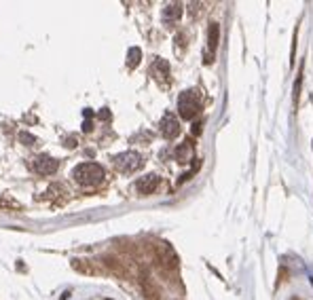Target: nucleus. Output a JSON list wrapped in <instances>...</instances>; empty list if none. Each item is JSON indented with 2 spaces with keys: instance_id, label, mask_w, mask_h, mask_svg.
I'll return each mask as SVG.
<instances>
[{
  "instance_id": "f257e3e1",
  "label": "nucleus",
  "mask_w": 313,
  "mask_h": 300,
  "mask_svg": "<svg viewBox=\"0 0 313 300\" xmlns=\"http://www.w3.org/2000/svg\"><path fill=\"white\" fill-rule=\"evenodd\" d=\"M104 169L97 163H81L72 169V178L83 186H97L99 182H104Z\"/></svg>"
},
{
  "instance_id": "f03ea898",
  "label": "nucleus",
  "mask_w": 313,
  "mask_h": 300,
  "mask_svg": "<svg viewBox=\"0 0 313 300\" xmlns=\"http://www.w3.org/2000/svg\"><path fill=\"white\" fill-rule=\"evenodd\" d=\"M199 110H201V95H199L197 89H187L182 91L180 97H178V112L184 120L195 119Z\"/></svg>"
},
{
  "instance_id": "7ed1b4c3",
  "label": "nucleus",
  "mask_w": 313,
  "mask_h": 300,
  "mask_svg": "<svg viewBox=\"0 0 313 300\" xmlns=\"http://www.w3.org/2000/svg\"><path fill=\"white\" fill-rule=\"evenodd\" d=\"M112 163H115V167L119 171H123V174H131V171H136V169H140L142 165H144V159H142V154L133 152V150H127V152L117 154L115 159H112Z\"/></svg>"
},
{
  "instance_id": "20e7f679",
  "label": "nucleus",
  "mask_w": 313,
  "mask_h": 300,
  "mask_svg": "<svg viewBox=\"0 0 313 300\" xmlns=\"http://www.w3.org/2000/svg\"><path fill=\"white\" fill-rule=\"evenodd\" d=\"M60 163L58 159H53V156H47V154H40L36 159L32 161V169L36 171L38 176H53L55 171H58Z\"/></svg>"
},
{
  "instance_id": "39448f33",
  "label": "nucleus",
  "mask_w": 313,
  "mask_h": 300,
  "mask_svg": "<svg viewBox=\"0 0 313 300\" xmlns=\"http://www.w3.org/2000/svg\"><path fill=\"white\" fill-rule=\"evenodd\" d=\"M159 129H161V135L165 140H174L178 133H180V125H178V119L174 117L172 112L163 114L161 123H159Z\"/></svg>"
},
{
  "instance_id": "423d86ee",
  "label": "nucleus",
  "mask_w": 313,
  "mask_h": 300,
  "mask_svg": "<svg viewBox=\"0 0 313 300\" xmlns=\"http://www.w3.org/2000/svg\"><path fill=\"white\" fill-rule=\"evenodd\" d=\"M156 186H159V176L156 174H146L136 182V190L140 195H151L156 190Z\"/></svg>"
},
{
  "instance_id": "0eeeda50",
  "label": "nucleus",
  "mask_w": 313,
  "mask_h": 300,
  "mask_svg": "<svg viewBox=\"0 0 313 300\" xmlns=\"http://www.w3.org/2000/svg\"><path fill=\"white\" fill-rule=\"evenodd\" d=\"M151 74L156 78L159 83H165L169 78V63L165 60H161V57H156L151 66Z\"/></svg>"
},
{
  "instance_id": "6e6552de",
  "label": "nucleus",
  "mask_w": 313,
  "mask_h": 300,
  "mask_svg": "<svg viewBox=\"0 0 313 300\" xmlns=\"http://www.w3.org/2000/svg\"><path fill=\"white\" fill-rule=\"evenodd\" d=\"M182 17V4L180 2H172L165 6V11H163V21L165 24H174V21H178Z\"/></svg>"
},
{
  "instance_id": "1a4fd4ad",
  "label": "nucleus",
  "mask_w": 313,
  "mask_h": 300,
  "mask_svg": "<svg viewBox=\"0 0 313 300\" xmlns=\"http://www.w3.org/2000/svg\"><path fill=\"white\" fill-rule=\"evenodd\" d=\"M174 156H176V161H180V163H188L190 159H193V144H190V142H184V144H180V146L176 148Z\"/></svg>"
},
{
  "instance_id": "9d476101",
  "label": "nucleus",
  "mask_w": 313,
  "mask_h": 300,
  "mask_svg": "<svg viewBox=\"0 0 313 300\" xmlns=\"http://www.w3.org/2000/svg\"><path fill=\"white\" fill-rule=\"evenodd\" d=\"M218 34H220L218 24H210V30H208V47H210L212 55H214L216 47H218Z\"/></svg>"
},
{
  "instance_id": "9b49d317",
  "label": "nucleus",
  "mask_w": 313,
  "mask_h": 300,
  "mask_svg": "<svg viewBox=\"0 0 313 300\" xmlns=\"http://www.w3.org/2000/svg\"><path fill=\"white\" fill-rule=\"evenodd\" d=\"M142 60V49L140 47H131L129 51H127V66L129 68H136Z\"/></svg>"
},
{
  "instance_id": "f8f14e48",
  "label": "nucleus",
  "mask_w": 313,
  "mask_h": 300,
  "mask_svg": "<svg viewBox=\"0 0 313 300\" xmlns=\"http://www.w3.org/2000/svg\"><path fill=\"white\" fill-rule=\"evenodd\" d=\"M19 140H24V144H26V146H32L34 142H36V140H34L30 133H19Z\"/></svg>"
},
{
  "instance_id": "ddd939ff",
  "label": "nucleus",
  "mask_w": 313,
  "mask_h": 300,
  "mask_svg": "<svg viewBox=\"0 0 313 300\" xmlns=\"http://www.w3.org/2000/svg\"><path fill=\"white\" fill-rule=\"evenodd\" d=\"M99 119L110 120V119H112V117H110V110H108V108H102V110H99Z\"/></svg>"
},
{
  "instance_id": "4468645a",
  "label": "nucleus",
  "mask_w": 313,
  "mask_h": 300,
  "mask_svg": "<svg viewBox=\"0 0 313 300\" xmlns=\"http://www.w3.org/2000/svg\"><path fill=\"white\" fill-rule=\"evenodd\" d=\"M199 131H201V123H195V125H193V133L197 135Z\"/></svg>"
}]
</instances>
